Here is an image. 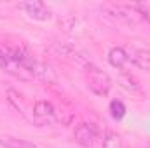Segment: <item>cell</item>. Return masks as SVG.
Masks as SVG:
<instances>
[{
  "label": "cell",
  "instance_id": "cell-1",
  "mask_svg": "<svg viewBox=\"0 0 150 148\" xmlns=\"http://www.w3.org/2000/svg\"><path fill=\"white\" fill-rule=\"evenodd\" d=\"M100 9L108 18H112L115 21H119V23H124V25L134 26V25L143 23L136 4H113V2H107V4H101Z\"/></svg>",
  "mask_w": 150,
  "mask_h": 148
},
{
  "label": "cell",
  "instance_id": "cell-2",
  "mask_svg": "<svg viewBox=\"0 0 150 148\" xmlns=\"http://www.w3.org/2000/svg\"><path fill=\"white\" fill-rule=\"evenodd\" d=\"M0 68L21 82H30L35 78L32 72L16 58V54L12 52V49L9 45H0Z\"/></svg>",
  "mask_w": 150,
  "mask_h": 148
},
{
  "label": "cell",
  "instance_id": "cell-3",
  "mask_svg": "<svg viewBox=\"0 0 150 148\" xmlns=\"http://www.w3.org/2000/svg\"><path fill=\"white\" fill-rule=\"evenodd\" d=\"M84 73H86V80H87V87L93 94L100 96V98H105L110 89H112V78L107 72H103L100 66H96L94 63H89L86 68H84Z\"/></svg>",
  "mask_w": 150,
  "mask_h": 148
},
{
  "label": "cell",
  "instance_id": "cell-4",
  "mask_svg": "<svg viewBox=\"0 0 150 148\" xmlns=\"http://www.w3.org/2000/svg\"><path fill=\"white\" fill-rule=\"evenodd\" d=\"M56 120V108L51 101L47 99H38L35 101L33 108H32V122L38 127H45L51 125Z\"/></svg>",
  "mask_w": 150,
  "mask_h": 148
},
{
  "label": "cell",
  "instance_id": "cell-5",
  "mask_svg": "<svg viewBox=\"0 0 150 148\" xmlns=\"http://www.w3.org/2000/svg\"><path fill=\"white\" fill-rule=\"evenodd\" d=\"M98 127L93 122H80L74 131V140L82 148H91L98 140Z\"/></svg>",
  "mask_w": 150,
  "mask_h": 148
},
{
  "label": "cell",
  "instance_id": "cell-6",
  "mask_svg": "<svg viewBox=\"0 0 150 148\" xmlns=\"http://www.w3.org/2000/svg\"><path fill=\"white\" fill-rule=\"evenodd\" d=\"M19 9L25 11V14L35 21H49L52 18V11L51 7H47L44 2L38 0H30V2H23L19 4Z\"/></svg>",
  "mask_w": 150,
  "mask_h": 148
},
{
  "label": "cell",
  "instance_id": "cell-7",
  "mask_svg": "<svg viewBox=\"0 0 150 148\" xmlns=\"http://www.w3.org/2000/svg\"><path fill=\"white\" fill-rule=\"evenodd\" d=\"M129 61L138 66L140 70H145L150 73V51L149 49H138V47H127L126 49Z\"/></svg>",
  "mask_w": 150,
  "mask_h": 148
},
{
  "label": "cell",
  "instance_id": "cell-8",
  "mask_svg": "<svg viewBox=\"0 0 150 148\" xmlns=\"http://www.w3.org/2000/svg\"><path fill=\"white\" fill-rule=\"evenodd\" d=\"M5 98H7V101L16 108V110L19 111L25 118H28L30 122H32V113L28 111V108H26V103H25V98L16 91V89H12V87H9L7 89V94H5Z\"/></svg>",
  "mask_w": 150,
  "mask_h": 148
},
{
  "label": "cell",
  "instance_id": "cell-9",
  "mask_svg": "<svg viewBox=\"0 0 150 148\" xmlns=\"http://www.w3.org/2000/svg\"><path fill=\"white\" fill-rule=\"evenodd\" d=\"M108 63L112 65L113 68L122 70V68L129 63V58H127L126 47H112V49L108 51Z\"/></svg>",
  "mask_w": 150,
  "mask_h": 148
},
{
  "label": "cell",
  "instance_id": "cell-10",
  "mask_svg": "<svg viewBox=\"0 0 150 148\" xmlns=\"http://www.w3.org/2000/svg\"><path fill=\"white\" fill-rule=\"evenodd\" d=\"M0 147L2 148H38L35 143L23 140V138H16L11 134H0Z\"/></svg>",
  "mask_w": 150,
  "mask_h": 148
},
{
  "label": "cell",
  "instance_id": "cell-11",
  "mask_svg": "<svg viewBox=\"0 0 150 148\" xmlns=\"http://www.w3.org/2000/svg\"><path fill=\"white\" fill-rule=\"evenodd\" d=\"M117 80H119V84L126 89V91H129V92H140V82L133 77L131 73H127V72H120L119 77H117Z\"/></svg>",
  "mask_w": 150,
  "mask_h": 148
},
{
  "label": "cell",
  "instance_id": "cell-12",
  "mask_svg": "<svg viewBox=\"0 0 150 148\" xmlns=\"http://www.w3.org/2000/svg\"><path fill=\"white\" fill-rule=\"evenodd\" d=\"M101 148H124L122 138H120L117 132H113V131H107V132L103 134Z\"/></svg>",
  "mask_w": 150,
  "mask_h": 148
},
{
  "label": "cell",
  "instance_id": "cell-13",
  "mask_svg": "<svg viewBox=\"0 0 150 148\" xmlns=\"http://www.w3.org/2000/svg\"><path fill=\"white\" fill-rule=\"evenodd\" d=\"M108 110H110V115H112L115 120H122L124 115H126V105L120 99H112Z\"/></svg>",
  "mask_w": 150,
  "mask_h": 148
},
{
  "label": "cell",
  "instance_id": "cell-14",
  "mask_svg": "<svg viewBox=\"0 0 150 148\" xmlns=\"http://www.w3.org/2000/svg\"><path fill=\"white\" fill-rule=\"evenodd\" d=\"M138 5V11H140V16H142V21H145L150 26V9L147 5H142V4H136Z\"/></svg>",
  "mask_w": 150,
  "mask_h": 148
},
{
  "label": "cell",
  "instance_id": "cell-15",
  "mask_svg": "<svg viewBox=\"0 0 150 148\" xmlns=\"http://www.w3.org/2000/svg\"><path fill=\"white\" fill-rule=\"evenodd\" d=\"M149 148H150V143H149Z\"/></svg>",
  "mask_w": 150,
  "mask_h": 148
}]
</instances>
